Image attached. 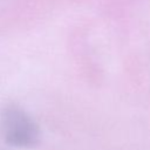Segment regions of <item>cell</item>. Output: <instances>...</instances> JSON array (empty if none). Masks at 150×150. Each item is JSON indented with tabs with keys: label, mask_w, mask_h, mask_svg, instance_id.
<instances>
[{
	"label": "cell",
	"mask_w": 150,
	"mask_h": 150,
	"mask_svg": "<svg viewBox=\"0 0 150 150\" xmlns=\"http://www.w3.org/2000/svg\"><path fill=\"white\" fill-rule=\"evenodd\" d=\"M1 129L6 142L18 148H33L40 142L36 122L19 105L9 104L1 112Z\"/></svg>",
	"instance_id": "6da1fadb"
}]
</instances>
